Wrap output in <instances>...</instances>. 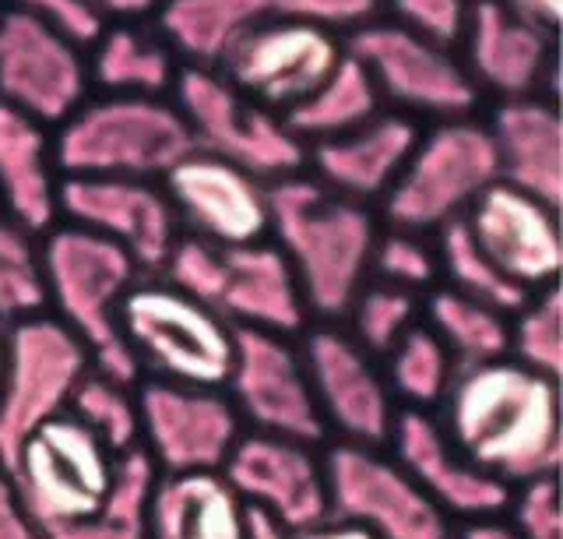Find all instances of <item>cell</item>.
I'll list each match as a JSON object with an SVG mask.
<instances>
[{
	"label": "cell",
	"instance_id": "3957f363",
	"mask_svg": "<svg viewBox=\"0 0 563 539\" xmlns=\"http://www.w3.org/2000/svg\"><path fill=\"white\" fill-rule=\"evenodd\" d=\"M46 310L75 336L92 367L137 385L141 371L120 336V304L141 279L134 257L120 243L75 222H57L40 237Z\"/></svg>",
	"mask_w": 563,
	"mask_h": 539
},
{
	"label": "cell",
	"instance_id": "7c38bea8",
	"mask_svg": "<svg viewBox=\"0 0 563 539\" xmlns=\"http://www.w3.org/2000/svg\"><path fill=\"white\" fill-rule=\"evenodd\" d=\"M328 441L387 448L398 403L380 360L360 350L342 324H307L296 336Z\"/></svg>",
	"mask_w": 563,
	"mask_h": 539
},
{
	"label": "cell",
	"instance_id": "f907efd6",
	"mask_svg": "<svg viewBox=\"0 0 563 539\" xmlns=\"http://www.w3.org/2000/svg\"><path fill=\"white\" fill-rule=\"evenodd\" d=\"M8 353H11V321L0 315V388H4V374H8Z\"/></svg>",
	"mask_w": 563,
	"mask_h": 539
},
{
	"label": "cell",
	"instance_id": "44dd1931",
	"mask_svg": "<svg viewBox=\"0 0 563 539\" xmlns=\"http://www.w3.org/2000/svg\"><path fill=\"white\" fill-rule=\"evenodd\" d=\"M479 251L521 297L556 286L563 268L560 208L504 180L489 184L462 219Z\"/></svg>",
	"mask_w": 563,
	"mask_h": 539
},
{
	"label": "cell",
	"instance_id": "5b68a950",
	"mask_svg": "<svg viewBox=\"0 0 563 539\" xmlns=\"http://www.w3.org/2000/svg\"><path fill=\"white\" fill-rule=\"evenodd\" d=\"M158 275L222 315L233 328L296 339L310 324L296 275L272 240L219 248L184 233Z\"/></svg>",
	"mask_w": 563,
	"mask_h": 539
},
{
	"label": "cell",
	"instance_id": "52a82bcc",
	"mask_svg": "<svg viewBox=\"0 0 563 539\" xmlns=\"http://www.w3.org/2000/svg\"><path fill=\"white\" fill-rule=\"evenodd\" d=\"M120 336L141 374L194 388H222L236 328L163 275H141L120 304Z\"/></svg>",
	"mask_w": 563,
	"mask_h": 539
},
{
	"label": "cell",
	"instance_id": "b9f144b4",
	"mask_svg": "<svg viewBox=\"0 0 563 539\" xmlns=\"http://www.w3.org/2000/svg\"><path fill=\"white\" fill-rule=\"evenodd\" d=\"M4 4L32 14L40 25L53 29L57 36L81 50L92 46L99 40V32L106 29V19L88 0H4Z\"/></svg>",
	"mask_w": 563,
	"mask_h": 539
},
{
	"label": "cell",
	"instance_id": "c3c4849f",
	"mask_svg": "<svg viewBox=\"0 0 563 539\" xmlns=\"http://www.w3.org/2000/svg\"><path fill=\"white\" fill-rule=\"evenodd\" d=\"M246 508H251V504H246ZM243 539H296V532H289L272 515L251 508V512H246V532H243Z\"/></svg>",
	"mask_w": 563,
	"mask_h": 539
},
{
	"label": "cell",
	"instance_id": "ac0fdd59",
	"mask_svg": "<svg viewBox=\"0 0 563 539\" xmlns=\"http://www.w3.org/2000/svg\"><path fill=\"white\" fill-rule=\"evenodd\" d=\"M457 57L479 99L556 96V32L521 19L504 0H472Z\"/></svg>",
	"mask_w": 563,
	"mask_h": 539
},
{
	"label": "cell",
	"instance_id": "9c48e42d",
	"mask_svg": "<svg viewBox=\"0 0 563 539\" xmlns=\"http://www.w3.org/2000/svg\"><path fill=\"white\" fill-rule=\"evenodd\" d=\"M169 99L184 113L198 152L219 155L264 184L307 169V145L292 134L286 117L251 102L219 72L180 67Z\"/></svg>",
	"mask_w": 563,
	"mask_h": 539
},
{
	"label": "cell",
	"instance_id": "7dc6e473",
	"mask_svg": "<svg viewBox=\"0 0 563 539\" xmlns=\"http://www.w3.org/2000/svg\"><path fill=\"white\" fill-rule=\"evenodd\" d=\"M507 8H515L521 19L536 22L542 29L556 32L560 29V19H563V0H504Z\"/></svg>",
	"mask_w": 563,
	"mask_h": 539
},
{
	"label": "cell",
	"instance_id": "7402d4cb",
	"mask_svg": "<svg viewBox=\"0 0 563 539\" xmlns=\"http://www.w3.org/2000/svg\"><path fill=\"white\" fill-rule=\"evenodd\" d=\"M163 187L187 237L219 248L268 240V184L219 155L194 148L166 173Z\"/></svg>",
	"mask_w": 563,
	"mask_h": 539
},
{
	"label": "cell",
	"instance_id": "2e32d148",
	"mask_svg": "<svg viewBox=\"0 0 563 539\" xmlns=\"http://www.w3.org/2000/svg\"><path fill=\"white\" fill-rule=\"evenodd\" d=\"M92 96L85 50L11 4L0 8V102L60 128Z\"/></svg>",
	"mask_w": 563,
	"mask_h": 539
},
{
	"label": "cell",
	"instance_id": "8fae6325",
	"mask_svg": "<svg viewBox=\"0 0 563 539\" xmlns=\"http://www.w3.org/2000/svg\"><path fill=\"white\" fill-rule=\"evenodd\" d=\"M324 476L328 518L363 526L377 539H454V521L387 448L328 441Z\"/></svg>",
	"mask_w": 563,
	"mask_h": 539
},
{
	"label": "cell",
	"instance_id": "d4e9b609",
	"mask_svg": "<svg viewBox=\"0 0 563 539\" xmlns=\"http://www.w3.org/2000/svg\"><path fill=\"white\" fill-rule=\"evenodd\" d=\"M500 180L545 205L563 201V117L556 96L497 102L486 117Z\"/></svg>",
	"mask_w": 563,
	"mask_h": 539
},
{
	"label": "cell",
	"instance_id": "277c9868",
	"mask_svg": "<svg viewBox=\"0 0 563 539\" xmlns=\"http://www.w3.org/2000/svg\"><path fill=\"white\" fill-rule=\"evenodd\" d=\"M53 148L64 177L163 180L194 152V138L169 96L99 92L53 128Z\"/></svg>",
	"mask_w": 563,
	"mask_h": 539
},
{
	"label": "cell",
	"instance_id": "cb8c5ba5",
	"mask_svg": "<svg viewBox=\"0 0 563 539\" xmlns=\"http://www.w3.org/2000/svg\"><path fill=\"white\" fill-rule=\"evenodd\" d=\"M419 128L422 124H416L412 117L380 110L366 124L345 134L310 142L303 173H310L317 184H324L334 195L377 208L391 190L405 160H409Z\"/></svg>",
	"mask_w": 563,
	"mask_h": 539
},
{
	"label": "cell",
	"instance_id": "d6a6232c",
	"mask_svg": "<svg viewBox=\"0 0 563 539\" xmlns=\"http://www.w3.org/2000/svg\"><path fill=\"white\" fill-rule=\"evenodd\" d=\"M158 480L155 462L141 448L120 455L113 491L102 508L78 526L53 529L49 539H148V497Z\"/></svg>",
	"mask_w": 563,
	"mask_h": 539
},
{
	"label": "cell",
	"instance_id": "f1b7e54d",
	"mask_svg": "<svg viewBox=\"0 0 563 539\" xmlns=\"http://www.w3.org/2000/svg\"><path fill=\"white\" fill-rule=\"evenodd\" d=\"M92 89L106 96H169L180 61L148 22H106L99 40L85 50Z\"/></svg>",
	"mask_w": 563,
	"mask_h": 539
},
{
	"label": "cell",
	"instance_id": "d590c367",
	"mask_svg": "<svg viewBox=\"0 0 563 539\" xmlns=\"http://www.w3.org/2000/svg\"><path fill=\"white\" fill-rule=\"evenodd\" d=\"M419 318H422L419 293L369 279L356 293V300H352L349 315L342 318V328L356 339L360 350H366L374 360H384V353L391 350Z\"/></svg>",
	"mask_w": 563,
	"mask_h": 539
},
{
	"label": "cell",
	"instance_id": "4dcf8cb0",
	"mask_svg": "<svg viewBox=\"0 0 563 539\" xmlns=\"http://www.w3.org/2000/svg\"><path fill=\"white\" fill-rule=\"evenodd\" d=\"M422 321L448 345L457 367L507 356L510 315L472 297H462V293L448 286H433L430 293H422Z\"/></svg>",
	"mask_w": 563,
	"mask_h": 539
},
{
	"label": "cell",
	"instance_id": "1f68e13d",
	"mask_svg": "<svg viewBox=\"0 0 563 539\" xmlns=\"http://www.w3.org/2000/svg\"><path fill=\"white\" fill-rule=\"evenodd\" d=\"M380 371L398 406L437 413V406L444 403V395H448L457 363L448 353V345L433 336V328L419 318L409 332L384 353Z\"/></svg>",
	"mask_w": 563,
	"mask_h": 539
},
{
	"label": "cell",
	"instance_id": "f35d334b",
	"mask_svg": "<svg viewBox=\"0 0 563 539\" xmlns=\"http://www.w3.org/2000/svg\"><path fill=\"white\" fill-rule=\"evenodd\" d=\"M369 279L419 293V297L440 286L433 237L380 226V233L374 240V254H369Z\"/></svg>",
	"mask_w": 563,
	"mask_h": 539
},
{
	"label": "cell",
	"instance_id": "7a4b0ae2",
	"mask_svg": "<svg viewBox=\"0 0 563 539\" xmlns=\"http://www.w3.org/2000/svg\"><path fill=\"white\" fill-rule=\"evenodd\" d=\"M377 233V208L334 195L310 173L268 184V240L296 275L310 324H342L369 283Z\"/></svg>",
	"mask_w": 563,
	"mask_h": 539
},
{
	"label": "cell",
	"instance_id": "ba28073f",
	"mask_svg": "<svg viewBox=\"0 0 563 539\" xmlns=\"http://www.w3.org/2000/svg\"><path fill=\"white\" fill-rule=\"evenodd\" d=\"M117 462L75 413L64 409L35 427L4 465L14 491L46 532L92 518L113 491Z\"/></svg>",
	"mask_w": 563,
	"mask_h": 539
},
{
	"label": "cell",
	"instance_id": "bcb514c9",
	"mask_svg": "<svg viewBox=\"0 0 563 539\" xmlns=\"http://www.w3.org/2000/svg\"><path fill=\"white\" fill-rule=\"evenodd\" d=\"M454 539H521V536L507 521V515H486V518L457 521V526H454Z\"/></svg>",
	"mask_w": 563,
	"mask_h": 539
},
{
	"label": "cell",
	"instance_id": "f546056e",
	"mask_svg": "<svg viewBox=\"0 0 563 539\" xmlns=\"http://www.w3.org/2000/svg\"><path fill=\"white\" fill-rule=\"evenodd\" d=\"M380 110H384V102L377 96V85L369 81L366 67L356 57L345 54L339 67H334L292 113H286V124L292 128L299 142L310 145V142H321V138H334V134L360 128Z\"/></svg>",
	"mask_w": 563,
	"mask_h": 539
},
{
	"label": "cell",
	"instance_id": "681fc988",
	"mask_svg": "<svg viewBox=\"0 0 563 539\" xmlns=\"http://www.w3.org/2000/svg\"><path fill=\"white\" fill-rule=\"evenodd\" d=\"M296 539H377V536H369L363 526H352V521L328 518V521H321V526H313L307 532H296Z\"/></svg>",
	"mask_w": 563,
	"mask_h": 539
},
{
	"label": "cell",
	"instance_id": "603a6c76",
	"mask_svg": "<svg viewBox=\"0 0 563 539\" xmlns=\"http://www.w3.org/2000/svg\"><path fill=\"white\" fill-rule=\"evenodd\" d=\"M387 451L405 465L422 494H427L454 526L457 521L504 515L510 504V486L483 473L468 462L454 441L440 427L437 413L427 409H398Z\"/></svg>",
	"mask_w": 563,
	"mask_h": 539
},
{
	"label": "cell",
	"instance_id": "60d3db41",
	"mask_svg": "<svg viewBox=\"0 0 563 539\" xmlns=\"http://www.w3.org/2000/svg\"><path fill=\"white\" fill-rule=\"evenodd\" d=\"M507 521L521 539H563V512H560V483L556 476H542L510 491Z\"/></svg>",
	"mask_w": 563,
	"mask_h": 539
},
{
	"label": "cell",
	"instance_id": "d6986e66",
	"mask_svg": "<svg viewBox=\"0 0 563 539\" xmlns=\"http://www.w3.org/2000/svg\"><path fill=\"white\" fill-rule=\"evenodd\" d=\"M60 222H75L120 243L145 275H158L184 237L163 180L134 177H64Z\"/></svg>",
	"mask_w": 563,
	"mask_h": 539
},
{
	"label": "cell",
	"instance_id": "8992f818",
	"mask_svg": "<svg viewBox=\"0 0 563 539\" xmlns=\"http://www.w3.org/2000/svg\"><path fill=\"white\" fill-rule=\"evenodd\" d=\"M500 180L486 120L454 117L419 128V138L377 205L380 226L433 237L468 216L479 195Z\"/></svg>",
	"mask_w": 563,
	"mask_h": 539
},
{
	"label": "cell",
	"instance_id": "e0dca14e",
	"mask_svg": "<svg viewBox=\"0 0 563 539\" xmlns=\"http://www.w3.org/2000/svg\"><path fill=\"white\" fill-rule=\"evenodd\" d=\"M141 451L158 473L222 469L243 424L222 388H194L173 381H137Z\"/></svg>",
	"mask_w": 563,
	"mask_h": 539
},
{
	"label": "cell",
	"instance_id": "4fadbf2b",
	"mask_svg": "<svg viewBox=\"0 0 563 539\" xmlns=\"http://www.w3.org/2000/svg\"><path fill=\"white\" fill-rule=\"evenodd\" d=\"M88 371L92 356L49 310L11 321L8 374L0 388V465L11 462L35 427L70 406Z\"/></svg>",
	"mask_w": 563,
	"mask_h": 539
},
{
	"label": "cell",
	"instance_id": "8d00e7d4",
	"mask_svg": "<svg viewBox=\"0 0 563 539\" xmlns=\"http://www.w3.org/2000/svg\"><path fill=\"white\" fill-rule=\"evenodd\" d=\"M507 356H515L525 367L560 381L563 371V293L560 286H545L510 315V345Z\"/></svg>",
	"mask_w": 563,
	"mask_h": 539
},
{
	"label": "cell",
	"instance_id": "30bf717a",
	"mask_svg": "<svg viewBox=\"0 0 563 539\" xmlns=\"http://www.w3.org/2000/svg\"><path fill=\"white\" fill-rule=\"evenodd\" d=\"M345 54L356 57L377 85L384 110L412 117L416 124L479 113V92L457 50H444L405 32L377 14L374 22L345 32Z\"/></svg>",
	"mask_w": 563,
	"mask_h": 539
},
{
	"label": "cell",
	"instance_id": "484cf974",
	"mask_svg": "<svg viewBox=\"0 0 563 539\" xmlns=\"http://www.w3.org/2000/svg\"><path fill=\"white\" fill-rule=\"evenodd\" d=\"M60 184L53 128L0 102V216L43 237L60 222Z\"/></svg>",
	"mask_w": 563,
	"mask_h": 539
},
{
	"label": "cell",
	"instance_id": "ab89813d",
	"mask_svg": "<svg viewBox=\"0 0 563 539\" xmlns=\"http://www.w3.org/2000/svg\"><path fill=\"white\" fill-rule=\"evenodd\" d=\"M468 11L472 0H384L380 4L387 22L444 50H457V43H462Z\"/></svg>",
	"mask_w": 563,
	"mask_h": 539
},
{
	"label": "cell",
	"instance_id": "e575fe53",
	"mask_svg": "<svg viewBox=\"0 0 563 539\" xmlns=\"http://www.w3.org/2000/svg\"><path fill=\"white\" fill-rule=\"evenodd\" d=\"M67 409L75 413L113 455H128V451L141 448L137 385H128V381H117L92 367L78 381Z\"/></svg>",
	"mask_w": 563,
	"mask_h": 539
},
{
	"label": "cell",
	"instance_id": "816d5d0a",
	"mask_svg": "<svg viewBox=\"0 0 563 539\" xmlns=\"http://www.w3.org/2000/svg\"><path fill=\"white\" fill-rule=\"evenodd\" d=\"M0 8H4V0H0Z\"/></svg>",
	"mask_w": 563,
	"mask_h": 539
},
{
	"label": "cell",
	"instance_id": "5bb4252c",
	"mask_svg": "<svg viewBox=\"0 0 563 539\" xmlns=\"http://www.w3.org/2000/svg\"><path fill=\"white\" fill-rule=\"evenodd\" d=\"M222 392L240 413L243 430L317 448L328 444L296 339L257 332V328H236L233 367H229Z\"/></svg>",
	"mask_w": 563,
	"mask_h": 539
},
{
	"label": "cell",
	"instance_id": "ee69618b",
	"mask_svg": "<svg viewBox=\"0 0 563 539\" xmlns=\"http://www.w3.org/2000/svg\"><path fill=\"white\" fill-rule=\"evenodd\" d=\"M0 539H49V532L32 518L22 494L14 491V480L0 465Z\"/></svg>",
	"mask_w": 563,
	"mask_h": 539
},
{
	"label": "cell",
	"instance_id": "7bdbcfd3",
	"mask_svg": "<svg viewBox=\"0 0 563 539\" xmlns=\"http://www.w3.org/2000/svg\"><path fill=\"white\" fill-rule=\"evenodd\" d=\"M268 4L278 19L310 22V25H321L345 36V32L374 22L384 0H268Z\"/></svg>",
	"mask_w": 563,
	"mask_h": 539
},
{
	"label": "cell",
	"instance_id": "4316f807",
	"mask_svg": "<svg viewBox=\"0 0 563 539\" xmlns=\"http://www.w3.org/2000/svg\"><path fill=\"white\" fill-rule=\"evenodd\" d=\"M246 512L222 469L158 473L148 497V539H243Z\"/></svg>",
	"mask_w": 563,
	"mask_h": 539
},
{
	"label": "cell",
	"instance_id": "f6af8a7d",
	"mask_svg": "<svg viewBox=\"0 0 563 539\" xmlns=\"http://www.w3.org/2000/svg\"><path fill=\"white\" fill-rule=\"evenodd\" d=\"M106 22H148L163 0H88Z\"/></svg>",
	"mask_w": 563,
	"mask_h": 539
},
{
	"label": "cell",
	"instance_id": "836d02e7",
	"mask_svg": "<svg viewBox=\"0 0 563 539\" xmlns=\"http://www.w3.org/2000/svg\"><path fill=\"white\" fill-rule=\"evenodd\" d=\"M433 243H437L440 286H448V289L479 300V304L497 307L504 315H515V310L525 304L521 293L510 286L497 272V265L479 251V243L472 240L462 219L444 226L440 233H433Z\"/></svg>",
	"mask_w": 563,
	"mask_h": 539
},
{
	"label": "cell",
	"instance_id": "74e56055",
	"mask_svg": "<svg viewBox=\"0 0 563 539\" xmlns=\"http://www.w3.org/2000/svg\"><path fill=\"white\" fill-rule=\"evenodd\" d=\"M46 310L40 237L0 216V315L8 321Z\"/></svg>",
	"mask_w": 563,
	"mask_h": 539
},
{
	"label": "cell",
	"instance_id": "ffe728a7",
	"mask_svg": "<svg viewBox=\"0 0 563 539\" xmlns=\"http://www.w3.org/2000/svg\"><path fill=\"white\" fill-rule=\"evenodd\" d=\"M222 476L251 508L272 515L289 532L328 521L324 451L317 444L243 430L222 462Z\"/></svg>",
	"mask_w": 563,
	"mask_h": 539
},
{
	"label": "cell",
	"instance_id": "83f0119b",
	"mask_svg": "<svg viewBox=\"0 0 563 539\" xmlns=\"http://www.w3.org/2000/svg\"><path fill=\"white\" fill-rule=\"evenodd\" d=\"M264 19H272L268 0H163L152 25L184 67L219 72L229 50Z\"/></svg>",
	"mask_w": 563,
	"mask_h": 539
},
{
	"label": "cell",
	"instance_id": "6da1fadb",
	"mask_svg": "<svg viewBox=\"0 0 563 539\" xmlns=\"http://www.w3.org/2000/svg\"><path fill=\"white\" fill-rule=\"evenodd\" d=\"M437 420L468 462L510 491L560 473V381L515 356L457 367Z\"/></svg>",
	"mask_w": 563,
	"mask_h": 539
},
{
	"label": "cell",
	"instance_id": "9a60e30c",
	"mask_svg": "<svg viewBox=\"0 0 563 539\" xmlns=\"http://www.w3.org/2000/svg\"><path fill=\"white\" fill-rule=\"evenodd\" d=\"M342 57L345 40L339 32L272 14L229 50L219 75L257 107L286 117L339 67Z\"/></svg>",
	"mask_w": 563,
	"mask_h": 539
}]
</instances>
